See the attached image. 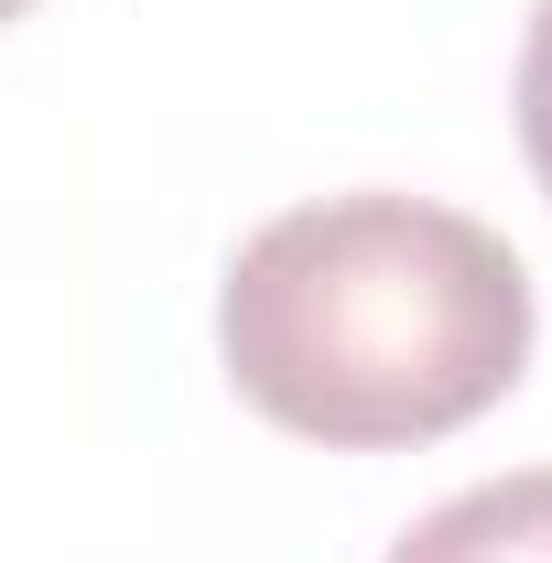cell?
<instances>
[{"mask_svg": "<svg viewBox=\"0 0 552 563\" xmlns=\"http://www.w3.org/2000/svg\"><path fill=\"white\" fill-rule=\"evenodd\" d=\"M22 11H33V0H0V22H22Z\"/></svg>", "mask_w": 552, "mask_h": 563, "instance_id": "277c9868", "label": "cell"}, {"mask_svg": "<svg viewBox=\"0 0 552 563\" xmlns=\"http://www.w3.org/2000/svg\"><path fill=\"white\" fill-rule=\"evenodd\" d=\"M509 109H520V152H531V174H542V196H552V0L531 11V33H520Z\"/></svg>", "mask_w": 552, "mask_h": 563, "instance_id": "3957f363", "label": "cell"}, {"mask_svg": "<svg viewBox=\"0 0 552 563\" xmlns=\"http://www.w3.org/2000/svg\"><path fill=\"white\" fill-rule=\"evenodd\" d=\"M239 401L303 444L390 455L466 433L531 368L520 250L433 196H314L239 239L217 282Z\"/></svg>", "mask_w": 552, "mask_h": 563, "instance_id": "6da1fadb", "label": "cell"}, {"mask_svg": "<svg viewBox=\"0 0 552 563\" xmlns=\"http://www.w3.org/2000/svg\"><path fill=\"white\" fill-rule=\"evenodd\" d=\"M390 563H552V466L455 488L390 542Z\"/></svg>", "mask_w": 552, "mask_h": 563, "instance_id": "7a4b0ae2", "label": "cell"}]
</instances>
